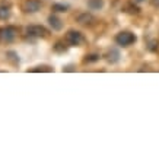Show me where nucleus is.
<instances>
[{
	"label": "nucleus",
	"mask_w": 159,
	"mask_h": 159,
	"mask_svg": "<svg viewBox=\"0 0 159 159\" xmlns=\"http://www.w3.org/2000/svg\"><path fill=\"white\" fill-rule=\"evenodd\" d=\"M18 34V29L15 26H5V28H0V43L3 44H9L16 38Z\"/></svg>",
	"instance_id": "1"
},
{
	"label": "nucleus",
	"mask_w": 159,
	"mask_h": 159,
	"mask_svg": "<svg viewBox=\"0 0 159 159\" xmlns=\"http://www.w3.org/2000/svg\"><path fill=\"white\" fill-rule=\"evenodd\" d=\"M116 43L121 47H129L133 43H136V35L129 32V31H123L120 34H117L116 37Z\"/></svg>",
	"instance_id": "2"
},
{
	"label": "nucleus",
	"mask_w": 159,
	"mask_h": 159,
	"mask_svg": "<svg viewBox=\"0 0 159 159\" xmlns=\"http://www.w3.org/2000/svg\"><path fill=\"white\" fill-rule=\"evenodd\" d=\"M26 35L34 38H43V37H47V29L41 25H31L26 28Z\"/></svg>",
	"instance_id": "3"
},
{
	"label": "nucleus",
	"mask_w": 159,
	"mask_h": 159,
	"mask_svg": "<svg viewBox=\"0 0 159 159\" xmlns=\"http://www.w3.org/2000/svg\"><path fill=\"white\" fill-rule=\"evenodd\" d=\"M41 0H25L24 5H22V9L26 13H37L39 9H41Z\"/></svg>",
	"instance_id": "4"
},
{
	"label": "nucleus",
	"mask_w": 159,
	"mask_h": 159,
	"mask_svg": "<svg viewBox=\"0 0 159 159\" xmlns=\"http://www.w3.org/2000/svg\"><path fill=\"white\" fill-rule=\"evenodd\" d=\"M66 41H67L70 45H80L83 43V35L79 32V31H69L67 35H66Z\"/></svg>",
	"instance_id": "5"
},
{
	"label": "nucleus",
	"mask_w": 159,
	"mask_h": 159,
	"mask_svg": "<svg viewBox=\"0 0 159 159\" xmlns=\"http://www.w3.org/2000/svg\"><path fill=\"white\" fill-rule=\"evenodd\" d=\"M76 20L80 25H92L93 22H95V18H93L91 13L85 12V13H80V15H79V16L76 18Z\"/></svg>",
	"instance_id": "6"
},
{
	"label": "nucleus",
	"mask_w": 159,
	"mask_h": 159,
	"mask_svg": "<svg viewBox=\"0 0 159 159\" xmlns=\"http://www.w3.org/2000/svg\"><path fill=\"white\" fill-rule=\"evenodd\" d=\"M120 60V51L116 48H111L108 53H107V61L111 63V64H116L117 61Z\"/></svg>",
	"instance_id": "7"
},
{
	"label": "nucleus",
	"mask_w": 159,
	"mask_h": 159,
	"mask_svg": "<svg viewBox=\"0 0 159 159\" xmlns=\"http://www.w3.org/2000/svg\"><path fill=\"white\" fill-rule=\"evenodd\" d=\"M48 22L50 25H51V28H53V31H60V29L63 28V22L60 18H57L56 15H51L48 18Z\"/></svg>",
	"instance_id": "8"
},
{
	"label": "nucleus",
	"mask_w": 159,
	"mask_h": 159,
	"mask_svg": "<svg viewBox=\"0 0 159 159\" xmlns=\"http://www.w3.org/2000/svg\"><path fill=\"white\" fill-rule=\"evenodd\" d=\"M104 6V0H88V7L91 10H99Z\"/></svg>",
	"instance_id": "9"
},
{
	"label": "nucleus",
	"mask_w": 159,
	"mask_h": 159,
	"mask_svg": "<svg viewBox=\"0 0 159 159\" xmlns=\"http://www.w3.org/2000/svg\"><path fill=\"white\" fill-rule=\"evenodd\" d=\"M6 57H7L9 61L13 63V64H18V63H19V57H18V54L15 53V51H7V53H6Z\"/></svg>",
	"instance_id": "10"
},
{
	"label": "nucleus",
	"mask_w": 159,
	"mask_h": 159,
	"mask_svg": "<svg viewBox=\"0 0 159 159\" xmlns=\"http://www.w3.org/2000/svg\"><path fill=\"white\" fill-rule=\"evenodd\" d=\"M9 16H10V10L9 7H5V6H0V19H9Z\"/></svg>",
	"instance_id": "11"
},
{
	"label": "nucleus",
	"mask_w": 159,
	"mask_h": 159,
	"mask_svg": "<svg viewBox=\"0 0 159 159\" xmlns=\"http://www.w3.org/2000/svg\"><path fill=\"white\" fill-rule=\"evenodd\" d=\"M67 5H60V3H54L53 5V10L54 12H67Z\"/></svg>",
	"instance_id": "12"
},
{
	"label": "nucleus",
	"mask_w": 159,
	"mask_h": 159,
	"mask_svg": "<svg viewBox=\"0 0 159 159\" xmlns=\"http://www.w3.org/2000/svg\"><path fill=\"white\" fill-rule=\"evenodd\" d=\"M97 60H99V56L98 54H91V56H86L85 63H93V61H97Z\"/></svg>",
	"instance_id": "13"
},
{
	"label": "nucleus",
	"mask_w": 159,
	"mask_h": 159,
	"mask_svg": "<svg viewBox=\"0 0 159 159\" xmlns=\"http://www.w3.org/2000/svg\"><path fill=\"white\" fill-rule=\"evenodd\" d=\"M148 48H149L150 51H155V50L158 48V41H156V39H150L149 43H148Z\"/></svg>",
	"instance_id": "14"
},
{
	"label": "nucleus",
	"mask_w": 159,
	"mask_h": 159,
	"mask_svg": "<svg viewBox=\"0 0 159 159\" xmlns=\"http://www.w3.org/2000/svg\"><path fill=\"white\" fill-rule=\"evenodd\" d=\"M150 3H152L153 7H158L159 9V0H150Z\"/></svg>",
	"instance_id": "15"
},
{
	"label": "nucleus",
	"mask_w": 159,
	"mask_h": 159,
	"mask_svg": "<svg viewBox=\"0 0 159 159\" xmlns=\"http://www.w3.org/2000/svg\"><path fill=\"white\" fill-rule=\"evenodd\" d=\"M137 2H142V0H137Z\"/></svg>",
	"instance_id": "16"
}]
</instances>
